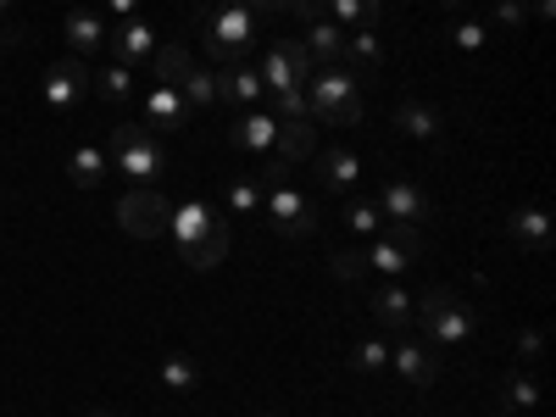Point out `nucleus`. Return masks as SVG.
<instances>
[{
    "label": "nucleus",
    "mask_w": 556,
    "mask_h": 417,
    "mask_svg": "<svg viewBox=\"0 0 556 417\" xmlns=\"http://www.w3.org/2000/svg\"><path fill=\"white\" fill-rule=\"evenodd\" d=\"M106 45H112V56H117L123 67H146V62L156 56V28H151L146 17H123V23L106 34Z\"/></svg>",
    "instance_id": "9d476101"
},
{
    "label": "nucleus",
    "mask_w": 556,
    "mask_h": 417,
    "mask_svg": "<svg viewBox=\"0 0 556 417\" xmlns=\"http://www.w3.org/2000/svg\"><path fill=\"white\" fill-rule=\"evenodd\" d=\"M106 7H112L117 23H123V17H139V0H106Z\"/></svg>",
    "instance_id": "c03bdc74"
},
{
    "label": "nucleus",
    "mask_w": 556,
    "mask_h": 417,
    "mask_svg": "<svg viewBox=\"0 0 556 417\" xmlns=\"http://www.w3.org/2000/svg\"><path fill=\"white\" fill-rule=\"evenodd\" d=\"M212 206L206 201H184V206H173V217H167V235H173V245H178V256H190L206 235H212Z\"/></svg>",
    "instance_id": "f8f14e48"
},
{
    "label": "nucleus",
    "mask_w": 556,
    "mask_h": 417,
    "mask_svg": "<svg viewBox=\"0 0 556 417\" xmlns=\"http://www.w3.org/2000/svg\"><path fill=\"white\" fill-rule=\"evenodd\" d=\"M417 251H424V235H417L412 223H390L384 235H374V245H367V273H406L417 262Z\"/></svg>",
    "instance_id": "6e6552de"
},
{
    "label": "nucleus",
    "mask_w": 556,
    "mask_h": 417,
    "mask_svg": "<svg viewBox=\"0 0 556 417\" xmlns=\"http://www.w3.org/2000/svg\"><path fill=\"white\" fill-rule=\"evenodd\" d=\"M395 128H401L406 139H417V146H434V139L445 134V123H440V112H434L429 101H401V106H395Z\"/></svg>",
    "instance_id": "dca6fc26"
},
{
    "label": "nucleus",
    "mask_w": 556,
    "mask_h": 417,
    "mask_svg": "<svg viewBox=\"0 0 556 417\" xmlns=\"http://www.w3.org/2000/svg\"><path fill=\"white\" fill-rule=\"evenodd\" d=\"M156 379H162V384H167L173 395H190V390L201 384V367H195L190 356H178V351H173V356H162V367H156Z\"/></svg>",
    "instance_id": "c85d7f7f"
},
{
    "label": "nucleus",
    "mask_w": 556,
    "mask_h": 417,
    "mask_svg": "<svg viewBox=\"0 0 556 417\" xmlns=\"http://www.w3.org/2000/svg\"><path fill=\"white\" fill-rule=\"evenodd\" d=\"M67 178L78 184V190H96V184L106 178V151H96V146H78V151L67 156Z\"/></svg>",
    "instance_id": "a878e982"
},
{
    "label": "nucleus",
    "mask_w": 556,
    "mask_h": 417,
    "mask_svg": "<svg viewBox=\"0 0 556 417\" xmlns=\"http://www.w3.org/2000/svg\"><path fill=\"white\" fill-rule=\"evenodd\" d=\"M273 134H278V117L273 112H262V106H245L235 123H228V139H235L240 151H273Z\"/></svg>",
    "instance_id": "2eb2a0df"
},
{
    "label": "nucleus",
    "mask_w": 556,
    "mask_h": 417,
    "mask_svg": "<svg viewBox=\"0 0 556 417\" xmlns=\"http://www.w3.org/2000/svg\"><path fill=\"white\" fill-rule=\"evenodd\" d=\"M217 89H223V101H235V106H262V96H267V84L251 62H235L228 73H217Z\"/></svg>",
    "instance_id": "a211bd4d"
},
{
    "label": "nucleus",
    "mask_w": 556,
    "mask_h": 417,
    "mask_svg": "<svg viewBox=\"0 0 556 417\" xmlns=\"http://www.w3.org/2000/svg\"><path fill=\"white\" fill-rule=\"evenodd\" d=\"M351 367H356L362 379H379V374H390V340H384V334H367V340H356Z\"/></svg>",
    "instance_id": "393cba45"
},
{
    "label": "nucleus",
    "mask_w": 556,
    "mask_h": 417,
    "mask_svg": "<svg viewBox=\"0 0 556 417\" xmlns=\"http://www.w3.org/2000/svg\"><path fill=\"white\" fill-rule=\"evenodd\" d=\"M96 96H101V101H112V106H123V101L134 96V67L112 62L106 73H96Z\"/></svg>",
    "instance_id": "473e14b6"
},
{
    "label": "nucleus",
    "mask_w": 556,
    "mask_h": 417,
    "mask_svg": "<svg viewBox=\"0 0 556 417\" xmlns=\"http://www.w3.org/2000/svg\"><path fill=\"white\" fill-rule=\"evenodd\" d=\"M384 212V223H429L434 217V195L424 190V184H412V178H384V190L374 201Z\"/></svg>",
    "instance_id": "1a4fd4ad"
},
{
    "label": "nucleus",
    "mask_w": 556,
    "mask_h": 417,
    "mask_svg": "<svg viewBox=\"0 0 556 417\" xmlns=\"http://www.w3.org/2000/svg\"><path fill=\"white\" fill-rule=\"evenodd\" d=\"M89 417H117V412H89Z\"/></svg>",
    "instance_id": "49530a36"
},
{
    "label": "nucleus",
    "mask_w": 556,
    "mask_h": 417,
    "mask_svg": "<svg viewBox=\"0 0 556 417\" xmlns=\"http://www.w3.org/2000/svg\"><path fill=\"white\" fill-rule=\"evenodd\" d=\"M0 12H12V0H0Z\"/></svg>",
    "instance_id": "de8ad7c7"
},
{
    "label": "nucleus",
    "mask_w": 556,
    "mask_h": 417,
    "mask_svg": "<svg viewBox=\"0 0 556 417\" xmlns=\"http://www.w3.org/2000/svg\"><path fill=\"white\" fill-rule=\"evenodd\" d=\"M495 406H501L506 417H518V412H534V406H540V384H534V374H513V379L501 384Z\"/></svg>",
    "instance_id": "b1692460"
},
{
    "label": "nucleus",
    "mask_w": 556,
    "mask_h": 417,
    "mask_svg": "<svg viewBox=\"0 0 556 417\" xmlns=\"http://www.w3.org/2000/svg\"><path fill=\"white\" fill-rule=\"evenodd\" d=\"M278 51L290 56V67H295V78H301V84H306V78L317 73V56L306 51V39H278Z\"/></svg>",
    "instance_id": "4c0bfd02"
},
{
    "label": "nucleus",
    "mask_w": 556,
    "mask_h": 417,
    "mask_svg": "<svg viewBox=\"0 0 556 417\" xmlns=\"http://www.w3.org/2000/svg\"><path fill=\"white\" fill-rule=\"evenodd\" d=\"M329 273L340 278V285H362V278H367V251H334Z\"/></svg>",
    "instance_id": "c9c22d12"
},
{
    "label": "nucleus",
    "mask_w": 556,
    "mask_h": 417,
    "mask_svg": "<svg viewBox=\"0 0 556 417\" xmlns=\"http://www.w3.org/2000/svg\"><path fill=\"white\" fill-rule=\"evenodd\" d=\"M167 217H173V206H167V195H156V190H128L123 201H117V228L128 240H162L167 235Z\"/></svg>",
    "instance_id": "423d86ee"
},
{
    "label": "nucleus",
    "mask_w": 556,
    "mask_h": 417,
    "mask_svg": "<svg viewBox=\"0 0 556 417\" xmlns=\"http://www.w3.org/2000/svg\"><path fill=\"white\" fill-rule=\"evenodd\" d=\"M206 23V51L212 62H245L256 51V12L245 7V0H217V7L201 17Z\"/></svg>",
    "instance_id": "7ed1b4c3"
},
{
    "label": "nucleus",
    "mask_w": 556,
    "mask_h": 417,
    "mask_svg": "<svg viewBox=\"0 0 556 417\" xmlns=\"http://www.w3.org/2000/svg\"><path fill=\"white\" fill-rule=\"evenodd\" d=\"M273 117H278V123L306 117V89H278V96H273ZM306 123H312V117H306Z\"/></svg>",
    "instance_id": "e433bc0d"
},
{
    "label": "nucleus",
    "mask_w": 556,
    "mask_h": 417,
    "mask_svg": "<svg viewBox=\"0 0 556 417\" xmlns=\"http://www.w3.org/2000/svg\"><path fill=\"white\" fill-rule=\"evenodd\" d=\"M506 235H513L523 251H551V217L540 206H518L506 217Z\"/></svg>",
    "instance_id": "6ab92c4d"
},
{
    "label": "nucleus",
    "mask_w": 556,
    "mask_h": 417,
    "mask_svg": "<svg viewBox=\"0 0 556 417\" xmlns=\"http://www.w3.org/2000/svg\"><path fill=\"white\" fill-rule=\"evenodd\" d=\"M195 62H190V51L184 45H156V56H151V73H156V84H184V73H190Z\"/></svg>",
    "instance_id": "2f4dec72"
},
{
    "label": "nucleus",
    "mask_w": 556,
    "mask_h": 417,
    "mask_svg": "<svg viewBox=\"0 0 556 417\" xmlns=\"http://www.w3.org/2000/svg\"><path fill=\"white\" fill-rule=\"evenodd\" d=\"M223 201H228V212H262V178H228Z\"/></svg>",
    "instance_id": "72a5a7b5"
},
{
    "label": "nucleus",
    "mask_w": 556,
    "mask_h": 417,
    "mask_svg": "<svg viewBox=\"0 0 556 417\" xmlns=\"http://www.w3.org/2000/svg\"><path fill=\"white\" fill-rule=\"evenodd\" d=\"M228 240H235V235H228V223L217 217V223H212V235H206V240H201V245H195L190 256H184V262H190L195 273H212V267H217V262L228 256Z\"/></svg>",
    "instance_id": "c756f323"
},
{
    "label": "nucleus",
    "mask_w": 556,
    "mask_h": 417,
    "mask_svg": "<svg viewBox=\"0 0 556 417\" xmlns=\"http://www.w3.org/2000/svg\"><path fill=\"white\" fill-rule=\"evenodd\" d=\"M101 45H106V23L89 7H73L67 12V56H96Z\"/></svg>",
    "instance_id": "f3484780"
},
{
    "label": "nucleus",
    "mask_w": 556,
    "mask_h": 417,
    "mask_svg": "<svg viewBox=\"0 0 556 417\" xmlns=\"http://www.w3.org/2000/svg\"><path fill=\"white\" fill-rule=\"evenodd\" d=\"M356 173H362V162H356L351 151H323V156H317V178L329 184V190H351Z\"/></svg>",
    "instance_id": "bb28decb"
},
{
    "label": "nucleus",
    "mask_w": 556,
    "mask_h": 417,
    "mask_svg": "<svg viewBox=\"0 0 556 417\" xmlns=\"http://www.w3.org/2000/svg\"><path fill=\"white\" fill-rule=\"evenodd\" d=\"M273 162H285V167H301V162H312L317 156V134H312V123L306 117H295V123H278V134H273V151H267Z\"/></svg>",
    "instance_id": "4468645a"
},
{
    "label": "nucleus",
    "mask_w": 556,
    "mask_h": 417,
    "mask_svg": "<svg viewBox=\"0 0 556 417\" xmlns=\"http://www.w3.org/2000/svg\"><path fill=\"white\" fill-rule=\"evenodd\" d=\"M451 39H456V51H484V39H490V34H484V23H456Z\"/></svg>",
    "instance_id": "58836bf2"
},
{
    "label": "nucleus",
    "mask_w": 556,
    "mask_h": 417,
    "mask_svg": "<svg viewBox=\"0 0 556 417\" xmlns=\"http://www.w3.org/2000/svg\"><path fill=\"white\" fill-rule=\"evenodd\" d=\"M323 12H329L334 28H374L384 0H323Z\"/></svg>",
    "instance_id": "5701e85b"
},
{
    "label": "nucleus",
    "mask_w": 556,
    "mask_h": 417,
    "mask_svg": "<svg viewBox=\"0 0 556 417\" xmlns=\"http://www.w3.org/2000/svg\"><path fill=\"white\" fill-rule=\"evenodd\" d=\"M306 51L317 56V67H340L345 62V28H334L329 17L306 23Z\"/></svg>",
    "instance_id": "aec40b11"
},
{
    "label": "nucleus",
    "mask_w": 556,
    "mask_h": 417,
    "mask_svg": "<svg viewBox=\"0 0 556 417\" xmlns=\"http://www.w3.org/2000/svg\"><path fill=\"white\" fill-rule=\"evenodd\" d=\"M0 45H12V34H0Z\"/></svg>",
    "instance_id": "09e8293b"
},
{
    "label": "nucleus",
    "mask_w": 556,
    "mask_h": 417,
    "mask_svg": "<svg viewBox=\"0 0 556 417\" xmlns=\"http://www.w3.org/2000/svg\"><path fill=\"white\" fill-rule=\"evenodd\" d=\"M367 301H374V317L384 323V329H395V334H401L406 323H412V295H406V290L395 285V278H390L384 290H374V295H367Z\"/></svg>",
    "instance_id": "412c9836"
},
{
    "label": "nucleus",
    "mask_w": 556,
    "mask_h": 417,
    "mask_svg": "<svg viewBox=\"0 0 556 417\" xmlns=\"http://www.w3.org/2000/svg\"><path fill=\"white\" fill-rule=\"evenodd\" d=\"M106 162L123 167V178H134V184H151V178L167 173V146L156 139V128H146V123H117L112 146H106Z\"/></svg>",
    "instance_id": "20e7f679"
},
{
    "label": "nucleus",
    "mask_w": 556,
    "mask_h": 417,
    "mask_svg": "<svg viewBox=\"0 0 556 417\" xmlns=\"http://www.w3.org/2000/svg\"><path fill=\"white\" fill-rule=\"evenodd\" d=\"M412 317L424 323L429 345H468V340L479 334V317H473V306L462 301L451 285H429L424 295L412 301Z\"/></svg>",
    "instance_id": "f257e3e1"
},
{
    "label": "nucleus",
    "mask_w": 556,
    "mask_h": 417,
    "mask_svg": "<svg viewBox=\"0 0 556 417\" xmlns=\"http://www.w3.org/2000/svg\"><path fill=\"white\" fill-rule=\"evenodd\" d=\"M345 228L351 235H384V212L374 201H351L345 206Z\"/></svg>",
    "instance_id": "f704fd0d"
},
{
    "label": "nucleus",
    "mask_w": 556,
    "mask_h": 417,
    "mask_svg": "<svg viewBox=\"0 0 556 417\" xmlns=\"http://www.w3.org/2000/svg\"><path fill=\"white\" fill-rule=\"evenodd\" d=\"M245 7H251V12H290L295 0H245Z\"/></svg>",
    "instance_id": "37998d69"
},
{
    "label": "nucleus",
    "mask_w": 556,
    "mask_h": 417,
    "mask_svg": "<svg viewBox=\"0 0 556 417\" xmlns=\"http://www.w3.org/2000/svg\"><path fill=\"white\" fill-rule=\"evenodd\" d=\"M96 89V73L84 67V56H62V62H51V73H45V84H39V101L51 106V112H78V101Z\"/></svg>",
    "instance_id": "0eeeda50"
},
{
    "label": "nucleus",
    "mask_w": 556,
    "mask_h": 417,
    "mask_svg": "<svg viewBox=\"0 0 556 417\" xmlns=\"http://www.w3.org/2000/svg\"><path fill=\"white\" fill-rule=\"evenodd\" d=\"M190 123H195V112L184 106L178 84H156L151 96H146V128H167V134H178V128H190Z\"/></svg>",
    "instance_id": "ddd939ff"
},
{
    "label": "nucleus",
    "mask_w": 556,
    "mask_h": 417,
    "mask_svg": "<svg viewBox=\"0 0 556 417\" xmlns=\"http://www.w3.org/2000/svg\"><path fill=\"white\" fill-rule=\"evenodd\" d=\"M178 96H184V106H190V112H212L223 101L217 73L212 67H190V73H184V84H178Z\"/></svg>",
    "instance_id": "4be33fe9"
},
{
    "label": "nucleus",
    "mask_w": 556,
    "mask_h": 417,
    "mask_svg": "<svg viewBox=\"0 0 556 417\" xmlns=\"http://www.w3.org/2000/svg\"><path fill=\"white\" fill-rule=\"evenodd\" d=\"M301 23H323V17H329V12H323V0H295V7H290Z\"/></svg>",
    "instance_id": "79ce46f5"
},
{
    "label": "nucleus",
    "mask_w": 556,
    "mask_h": 417,
    "mask_svg": "<svg viewBox=\"0 0 556 417\" xmlns=\"http://www.w3.org/2000/svg\"><path fill=\"white\" fill-rule=\"evenodd\" d=\"M256 73H262V84H267V96H278V89H301V78H295L290 56L278 51V45H273V51H267V56L256 62Z\"/></svg>",
    "instance_id": "7c9ffc66"
},
{
    "label": "nucleus",
    "mask_w": 556,
    "mask_h": 417,
    "mask_svg": "<svg viewBox=\"0 0 556 417\" xmlns=\"http://www.w3.org/2000/svg\"><path fill=\"white\" fill-rule=\"evenodd\" d=\"M434 7H445V12H462V7H468V0H434Z\"/></svg>",
    "instance_id": "a18cd8bd"
},
{
    "label": "nucleus",
    "mask_w": 556,
    "mask_h": 417,
    "mask_svg": "<svg viewBox=\"0 0 556 417\" xmlns=\"http://www.w3.org/2000/svg\"><path fill=\"white\" fill-rule=\"evenodd\" d=\"M345 62H351V67H362V73H374V67L384 62L379 34H374V28H345Z\"/></svg>",
    "instance_id": "cd10ccee"
},
{
    "label": "nucleus",
    "mask_w": 556,
    "mask_h": 417,
    "mask_svg": "<svg viewBox=\"0 0 556 417\" xmlns=\"http://www.w3.org/2000/svg\"><path fill=\"white\" fill-rule=\"evenodd\" d=\"M390 367H395L412 390H429V384L440 379V356H434L424 340H395V345H390Z\"/></svg>",
    "instance_id": "9b49d317"
},
{
    "label": "nucleus",
    "mask_w": 556,
    "mask_h": 417,
    "mask_svg": "<svg viewBox=\"0 0 556 417\" xmlns=\"http://www.w3.org/2000/svg\"><path fill=\"white\" fill-rule=\"evenodd\" d=\"M540 351H545V334H540V329H523V334H518V362H534Z\"/></svg>",
    "instance_id": "a19ab883"
},
{
    "label": "nucleus",
    "mask_w": 556,
    "mask_h": 417,
    "mask_svg": "<svg viewBox=\"0 0 556 417\" xmlns=\"http://www.w3.org/2000/svg\"><path fill=\"white\" fill-rule=\"evenodd\" d=\"M306 117L312 123H340V128H356L362 123V89L351 78V67H317L306 78Z\"/></svg>",
    "instance_id": "f03ea898"
},
{
    "label": "nucleus",
    "mask_w": 556,
    "mask_h": 417,
    "mask_svg": "<svg viewBox=\"0 0 556 417\" xmlns=\"http://www.w3.org/2000/svg\"><path fill=\"white\" fill-rule=\"evenodd\" d=\"M262 212L273 217V235H278V240H306V235H317V206H312V195L295 190L290 178H285V184H262Z\"/></svg>",
    "instance_id": "39448f33"
},
{
    "label": "nucleus",
    "mask_w": 556,
    "mask_h": 417,
    "mask_svg": "<svg viewBox=\"0 0 556 417\" xmlns=\"http://www.w3.org/2000/svg\"><path fill=\"white\" fill-rule=\"evenodd\" d=\"M495 23L501 28H523L529 23V7H523V0H495Z\"/></svg>",
    "instance_id": "ea45409f"
}]
</instances>
